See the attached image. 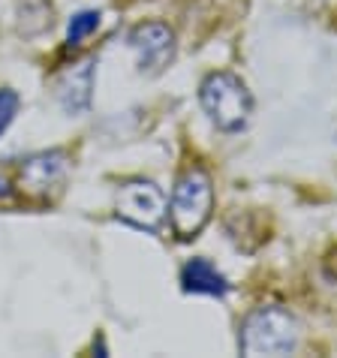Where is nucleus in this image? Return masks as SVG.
<instances>
[{"instance_id": "0eeeda50", "label": "nucleus", "mask_w": 337, "mask_h": 358, "mask_svg": "<svg viewBox=\"0 0 337 358\" xmlns=\"http://www.w3.org/2000/svg\"><path fill=\"white\" fill-rule=\"evenodd\" d=\"M66 175V154L64 151H43L24 160L18 169V181L31 196H45L52 187H57Z\"/></svg>"}, {"instance_id": "9b49d317", "label": "nucleus", "mask_w": 337, "mask_h": 358, "mask_svg": "<svg viewBox=\"0 0 337 358\" xmlns=\"http://www.w3.org/2000/svg\"><path fill=\"white\" fill-rule=\"evenodd\" d=\"M9 193H13V187H9V181H6L3 175H0V199H6Z\"/></svg>"}, {"instance_id": "423d86ee", "label": "nucleus", "mask_w": 337, "mask_h": 358, "mask_svg": "<svg viewBox=\"0 0 337 358\" xmlns=\"http://www.w3.org/2000/svg\"><path fill=\"white\" fill-rule=\"evenodd\" d=\"M94 73H96V64L91 57L78 61L73 66H66L55 82V96L61 108L66 115H85L91 108V99H94Z\"/></svg>"}, {"instance_id": "20e7f679", "label": "nucleus", "mask_w": 337, "mask_h": 358, "mask_svg": "<svg viewBox=\"0 0 337 358\" xmlns=\"http://www.w3.org/2000/svg\"><path fill=\"white\" fill-rule=\"evenodd\" d=\"M115 214L117 220L130 223L138 232H157L166 217V196L154 181L133 178V181H124L117 190Z\"/></svg>"}, {"instance_id": "7ed1b4c3", "label": "nucleus", "mask_w": 337, "mask_h": 358, "mask_svg": "<svg viewBox=\"0 0 337 358\" xmlns=\"http://www.w3.org/2000/svg\"><path fill=\"white\" fill-rule=\"evenodd\" d=\"M199 103L211 124L223 133L244 130L253 115V96L235 73H211L199 87Z\"/></svg>"}, {"instance_id": "1a4fd4ad", "label": "nucleus", "mask_w": 337, "mask_h": 358, "mask_svg": "<svg viewBox=\"0 0 337 358\" xmlns=\"http://www.w3.org/2000/svg\"><path fill=\"white\" fill-rule=\"evenodd\" d=\"M96 27H100V13H96V9H82V13H76L66 24V45L69 48L82 45Z\"/></svg>"}, {"instance_id": "f257e3e1", "label": "nucleus", "mask_w": 337, "mask_h": 358, "mask_svg": "<svg viewBox=\"0 0 337 358\" xmlns=\"http://www.w3.org/2000/svg\"><path fill=\"white\" fill-rule=\"evenodd\" d=\"M301 343L299 320L277 304L256 307L244 316L241 331H238V350L247 358L256 355H292Z\"/></svg>"}, {"instance_id": "6e6552de", "label": "nucleus", "mask_w": 337, "mask_h": 358, "mask_svg": "<svg viewBox=\"0 0 337 358\" xmlns=\"http://www.w3.org/2000/svg\"><path fill=\"white\" fill-rule=\"evenodd\" d=\"M181 289L193 292V295H214L223 298L232 289V283L217 271V265H211L208 259H190L181 268Z\"/></svg>"}, {"instance_id": "f03ea898", "label": "nucleus", "mask_w": 337, "mask_h": 358, "mask_svg": "<svg viewBox=\"0 0 337 358\" xmlns=\"http://www.w3.org/2000/svg\"><path fill=\"white\" fill-rule=\"evenodd\" d=\"M214 208V184L211 175L202 166L184 169L181 178L175 181L172 202H168V217H172V229L181 241H190L205 229L211 220Z\"/></svg>"}, {"instance_id": "39448f33", "label": "nucleus", "mask_w": 337, "mask_h": 358, "mask_svg": "<svg viewBox=\"0 0 337 358\" xmlns=\"http://www.w3.org/2000/svg\"><path fill=\"white\" fill-rule=\"evenodd\" d=\"M127 43L138 57V69L142 73H160L172 64L175 57V34L172 27L163 22H142L136 24Z\"/></svg>"}, {"instance_id": "9d476101", "label": "nucleus", "mask_w": 337, "mask_h": 358, "mask_svg": "<svg viewBox=\"0 0 337 358\" xmlns=\"http://www.w3.org/2000/svg\"><path fill=\"white\" fill-rule=\"evenodd\" d=\"M18 103H22V99H18L15 91H9V87H3V91H0V136H3V133H6V127L15 121Z\"/></svg>"}]
</instances>
